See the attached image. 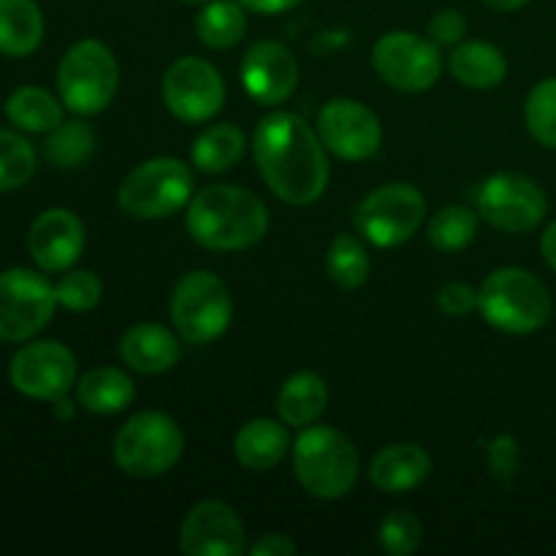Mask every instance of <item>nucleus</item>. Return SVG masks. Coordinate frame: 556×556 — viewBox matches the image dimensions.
<instances>
[{
	"label": "nucleus",
	"mask_w": 556,
	"mask_h": 556,
	"mask_svg": "<svg viewBox=\"0 0 556 556\" xmlns=\"http://www.w3.org/2000/svg\"><path fill=\"white\" fill-rule=\"evenodd\" d=\"M253 157L266 188L291 206H309L329 188V157L318 130L299 114H266L253 134Z\"/></svg>",
	"instance_id": "f257e3e1"
},
{
	"label": "nucleus",
	"mask_w": 556,
	"mask_h": 556,
	"mask_svg": "<svg viewBox=\"0 0 556 556\" xmlns=\"http://www.w3.org/2000/svg\"><path fill=\"white\" fill-rule=\"evenodd\" d=\"M185 228L195 244L215 253L250 250L269 231L264 201L239 185H210L185 206Z\"/></svg>",
	"instance_id": "f03ea898"
},
{
	"label": "nucleus",
	"mask_w": 556,
	"mask_h": 556,
	"mask_svg": "<svg viewBox=\"0 0 556 556\" xmlns=\"http://www.w3.org/2000/svg\"><path fill=\"white\" fill-rule=\"evenodd\" d=\"M293 476L315 500L334 503L348 497L358 481L362 459L345 432L334 427H304L291 445Z\"/></svg>",
	"instance_id": "7ed1b4c3"
},
{
	"label": "nucleus",
	"mask_w": 556,
	"mask_h": 556,
	"mask_svg": "<svg viewBox=\"0 0 556 556\" xmlns=\"http://www.w3.org/2000/svg\"><path fill=\"white\" fill-rule=\"evenodd\" d=\"M478 309L492 329L505 334H535L552 318L546 282L519 266L494 269L478 288Z\"/></svg>",
	"instance_id": "20e7f679"
},
{
	"label": "nucleus",
	"mask_w": 556,
	"mask_h": 556,
	"mask_svg": "<svg viewBox=\"0 0 556 556\" xmlns=\"http://www.w3.org/2000/svg\"><path fill=\"white\" fill-rule=\"evenodd\" d=\"M185 451V434L172 416L161 410H141L117 429L112 443L114 465L130 478L166 476Z\"/></svg>",
	"instance_id": "39448f33"
},
{
	"label": "nucleus",
	"mask_w": 556,
	"mask_h": 556,
	"mask_svg": "<svg viewBox=\"0 0 556 556\" xmlns=\"http://www.w3.org/2000/svg\"><path fill=\"white\" fill-rule=\"evenodd\" d=\"M119 90V65L98 38H81L58 65V92L68 112L79 117L101 114Z\"/></svg>",
	"instance_id": "423d86ee"
},
{
	"label": "nucleus",
	"mask_w": 556,
	"mask_h": 556,
	"mask_svg": "<svg viewBox=\"0 0 556 556\" xmlns=\"http://www.w3.org/2000/svg\"><path fill=\"white\" fill-rule=\"evenodd\" d=\"M193 199V172L179 157H150L125 174L117 188L119 210L136 220H161Z\"/></svg>",
	"instance_id": "0eeeda50"
},
{
	"label": "nucleus",
	"mask_w": 556,
	"mask_h": 556,
	"mask_svg": "<svg viewBox=\"0 0 556 556\" xmlns=\"http://www.w3.org/2000/svg\"><path fill=\"white\" fill-rule=\"evenodd\" d=\"M168 313L179 340L190 345H210L231 326L233 299L226 282L212 271H188L174 286Z\"/></svg>",
	"instance_id": "6e6552de"
},
{
	"label": "nucleus",
	"mask_w": 556,
	"mask_h": 556,
	"mask_svg": "<svg viewBox=\"0 0 556 556\" xmlns=\"http://www.w3.org/2000/svg\"><path fill=\"white\" fill-rule=\"evenodd\" d=\"M427 220V199L410 182L375 188L356 206V228L375 248H400L410 242Z\"/></svg>",
	"instance_id": "1a4fd4ad"
},
{
	"label": "nucleus",
	"mask_w": 556,
	"mask_h": 556,
	"mask_svg": "<svg viewBox=\"0 0 556 556\" xmlns=\"http://www.w3.org/2000/svg\"><path fill=\"white\" fill-rule=\"evenodd\" d=\"M58 309V293L33 269L0 271V342L22 345L41 334Z\"/></svg>",
	"instance_id": "9d476101"
},
{
	"label": "nucleus",
	"mask_w": 556,
	"mask_h": 556,
	"mask_svg": "<svg viewBox=\"0 0 556 556\" xmlns=\"http://www.w3.org/2000/svg\"><path fill=\"white\" fill-rule=\"evenodd\" d=\"M476 206L481 220L503 233L535 231L548 210L541 185L510 172L483 179L476 193Z\"/></svg>",
	"instance_id": "9b49d317"
},
{
	"label": "nucleus",
	"mask_w": 556,
	"mask_h": 556,
	"mask_svg": "<svg viewBox=\"0 0 556 556\" xmlns=\"http://www.w3.org/2000/svg\"><path fill=\"white\" fill-rule=\"evenodd\" d=\"M163 103L179 123H210L226 103V81L204 58H179L163 74Z\"/></svg>",
	"instance_id": "f8f14e48"
},
{
	"label": "nucleus",
	"mask_w": 556,
	"mask_h": 556,
	"mask_svg": "<svg viewBox=\"0 0 556 556\" xmlns=\"http://www.w3.org/2000/svg\"><path fill=\"white\" fill-rule=\"evenodd\" d=\"M372 65L386 85L402 92H424L438 85L443 58L432 38L391 30L372 47Z\"/></svg>",
	"instance_id": "ddd939ff"
},
{
	"label": "nucleus",
	"mask_w": 556,
	"mask_h": 556,
	"mask_svg": "<svg viewBox=\"0 0 556 556\" xmlns=\"http://www.w3.org/2000/svg\"><path fill=\"white\" fill-rule=\"evenodd\" d=\"M9 380L22 396L54 402L68 394L79 380L76 356L54 340L25 342L9 364Z\"/></svg>",
	"instance_id": "4468645a"
},
{
	"label": "nucleus",
	"mask_w": 556,
	"mask_h": 556,
	"mask_svg": "<svg viewBox=\"0 0 556 556\" xmlns=\"http://www.w3.org/2000/svg\"><path fill=\"white\" fill-rule=\"evenodd\" d=\"M318 136L340 161H367L383 144L378 114L353 98H331L318 112Z\"/></svg>",
	"instance_id": "2eb2a0df"
},
{
	"label": "nucleus",
	"mask_w": 556,
	"mask_h": 556,
	"mask_svg": "<svg viewBox=\"0 0 556 556\" xmlns=\"http://www.w3.org/2000/svg\"><path fill=\"white\" fill-rule=\"evenodd\" d=\"M244 538L239 514L220 500L195 503L179 527V548L188 556H239L248 552Z\"/></svg>",
	"instance_id": "dca6fc26"
},
{
	"label": "nucleus",
	"mask_w": 556,
	"mask_h": 556,
	"mask_svg": "<svg viewBox=\"0 0 556 556\" xmlns=\"http://www.w3.org/2000/svg\"><path fill=\"white\" fill-rule=\"evenodd\" d=\"M242 87L261 106H280L299 87V60L286 43L258 41L242 60Z\"/></svg>",
	"instance_id": "f3484780"
},
{
	"label": "nucleus",
	"mask_w": 556,
	"mask_h": 556,
	"mask_svg": "<svg viewBox=\"0 0 556 556\" xmlns=\"http://www.w3.org/2000/svg\"><path fill=\"white\" fill-rule=\"evenodd\" d=\"M27 250L43 271H68L85 250V223L71 210L41 212L27 231Z\"/></svg>",
	"instance_id": "a211bd4d"
},
{
	"label": "nucleus",
	"mask_w": 556,
	"mask_h": 556,
	"mask_svg": "<svg viewBox=\"0 0 556 556\" xmlns=\"http://www.w3.org/2000/svg\"><path fill=\"white\" fill-rule=\"evenodd\" d=\"M432 476V456L418 443H394L369 462V481L383 494H405Z\"/></svg>",
	"instance_id": "6ab92c4d"
},
{
	"label": "nucleus",
	"mask_w": 556,
	"mask_h": 556,
	"mask_svg": "<svg viewBox=\"0 0 556 556\" xmlns=\"http://www.w3.org/2000/svg\"><path fill=\"white\" fill-rule=\"evenodd\" d=\"M177 337L161 324H136L119 337V358L139 375H163L177 367L182 353Z\"/></svg>",
	"instance_id": "aec40b11"
},
{
	"label": "nucleus",
	"mask_w": 556,
	"mask_h": 556,
	"mask_svg": "<svg viewBox=\"0 0 556 556\" xmlns=\"http://www.w3.org/2000/svg\"><path fill=\"white\" fill-rule=\"evenodd\" d=\"M291 438L280 421L271 418H253L244 424L233 438V456L242 467L253 472L275 470L291 451Z\"/></svg>",
	"instance_id": "412c9836"
},
{
	"label": "nucleus",
	"mask_w": 556,
	"mask_h": 556,
	"mask_svg": "<svg viewBox=\"0 0 556 556\" xmlns=\"http://www.w3.org/2000/svg\"><path fill=\"white\" fill-rule=\"evenodd\" d=\"M448 71L459 85L472 90H492L503 85L508 74V60L503 49L489 41H459L448 54Z\"/></svg>",
	"instance_id": "4be33fe9"
},
{
	"label": "nucleus",
	"mask_w": 556,
	"mask_h": 556,
	"mask_svg": "<svg viewBox=\"0 0 556 556\" xmlns=\"http://www.w3.org/2000/svg\"><path fill=\"white\" fill-rule=\"evenodd\" d=\"M136 386L128 372L117 367H96L87 369L76 380V402L87 413L96 416H117L134 402Z\"/></svg>",
	"instance_id": "5701e85b"
},
{
	"label": "nucleus",
	"mask_w": 556,
	"mask_h": 556,
	"mask_svg": "<svg viewBox=\"0 0 556 556\" xmlns=\"http://www.w3.org/2000/svg\"><path fill=\"white\" fill-rule=\"evenodd\" d=\"M329 405V389L318 372H296L277 391V416L286 427H313Z\"/></svg>",
	"instance_id": "b1692460"
},
{
	"label": "nucleus",
	"mask_w": 556,
	"mask_h": 556,
	"mask_svg": "<svg viewBox=\"0 0 556 556\" xmlns=\"http://www.w3.org/2000/svg\"><path fill=\"white\" fill-rule=\"evenodd\" d=\"M43 41V14L36 0H0V54L27 58Z\"/></svg>",
	"instance_id": "393cba45"
},
{
	"label": "nucleus",
	"mask_w": 556,
	"mask_h": 556,
	"mask_svg": "<svg viewBox=\"0 0 556 556\" xmlns=\"http://www.w3.org/2000/svg\"><path fill=\"white\" fill-rule=\"evenodd\" d=\"M244 147H248V139L242 128L231 123H217L195 136L190 147V161L204 174H223L242 161Z\"/></svg>",
	"instance_id": "a878e982"
},
{
	"label": "nucleus",
	"mask_w": 556,
	"mask_h": 556,
	"mask_svg": "<svg viewBox=\"0 0 556 556\" xmlns=\"http://www.w3.org/2000/svg\"><path fill=\"white\" fill-rule=\"evenodd\" d=\"M5 117L25 134H49L63 123V103L43 87H16L5 101Z\"/></svg>",
	"instance_id": "bb28decb"
},
{
	"label": "nucleus",
	"mask_w": 556,
	"mask_h": 556,
	"mask_svg": "<svg viewBox=\"0 0 556 556\" xmlns=\"http://www.w3.org/2000/svg\"><path fill=\"white\" fill-rule=\"evenodd\" d=\"M239 0H210L195 16V36L210 49H231L248 33V14Z\"/></svg>",
	"instance_id": "cd10ccee"
},
{
	"label": "nucleus",
	"mask_w": 556,
	"mask_h": 556,
	"mask_svg": "<svg viewBox=\"0 0 556 556\" xmlns=\"http://www.w3.org/2000/svg\"><path fill=\"white\" fill-rule=\"evenodd\" d=\"M96 152V134L81 119H71V123H60L58 128L49 130L47 141H43V155L52 166L58 168H79Z\"/></svg>",
	"instance_id": "c85d7f7f"
},
{
	"label": "nucleus",
	"mask_w": 556,
	"mask_h": 556,
	"mask_svg": "<svg viewBox=\"0 0 556 556\" xmlns=\"http://www.w3.org/2000/svg\"><path fill=\"white\" fill-rule=\"evenodd\" d=\"M478 220L481 215L467 206L459 204H448L443 210H438L429 220L427 228V239L434 250L440 253H462L472 244L478 233Z\"/></svg>",
	"instance_id": "c756f323"
},
{
	"label": "nucleus",
	"mask_w": 556,
	"mask_h": 556,
	"mask_svg": "<svg viewBox=\"0 0 556 556\" xmlns=\"http://www.w3.org/2000/svg\"><path fill=\"white\" fill-rule=\"evenodd\" d=\"M326 271L342 291H358L369 280V253L353 233L331 239L326 253Z\"/></svg>",
	"instance_id": "7c9ffc66"
},
{
	"label": "nucleus",
	"mask_w": 556,
	"mask_h": 556,
	"mask_svg": "<svg viewBox=\"0 0 556 556\" xmlns=\"http://www.w3.org/2000/svg\"><path fill=\"white\" fill-rule=\"evenodd\" d=\"M36 161V150L25 136L0 128V193H11L30 182Z\"/></svg>",
	"instance_id": "2f4dec72"
},
{
	"label": "nucleus",
	"mask_w": 556,
	"mask_h": 556,
	"mask_svg": "<svg viewBox=\"0 0 556 556\" xmlns=\"http://www.w3.org/2000/svg\"><path fill=\"white\" fill-rule=\"evenodd\" d=\"M525 123L538 144L556 150V76L532 87L525 103Z\"/></svg>",
	"instance_id": "473e14b6"
},
{
	"label": "nucleus",
	"mask_w": 556,
	"mask_h": 556,
	"mask_svg": "<svg viewBox=\"0 0 556 556\" xmlns=\"http://www.w3.org/2000/svg\"><path fill=\"white\" fill-rule=\"evenodd\" d=\"M54 293H58L60 307H65L68 313H90L101 304L103 282L90 269H68L54 286Z\"/></svg>",
	"instance_id": "72a5a7b5"
},
{
	"label": "nucleus",
	"mask_w": 556,
	"mask_h": 556,
	"mask_svg": "<svg viewBox=\"0 0 556 556\" xmlns=\"http://www.w3.org/2000/svg\"><path fill=\"white\" fill-rule=\"evenodd\" d=\"M380 548L389 556H410L421 548L424 527L410 510H391L378 530Z\"/></svg>",
	"instance_id": "f704fd0d"
},
{
	"label": "nucleus",
	"mask_w": 556,
	"mask_h": 556,
	"mask_svg": "<svg viewBox=\"0 0 556 556\" xmlns=\"http://www.w3.org/2000/svg\"><path fill=\"white\" fill-rule=\"evenodd\" d=\"M486 465L489 472H492L494 481L500 483H510L519 472L521 465V454H519V443H516L514 434H500L489 443L486 448Z\"/></svg>",
	"instance_id": "c9c22d12"
},
{
	"label": "nucleus",
	"mask_w": 556,
	"mask_h": 556,
	"mask_svg": "<svg viewBox=\"0 0 556 556\" xmlns=\"http://www.w3.org/2000/svg\"><path fill=\"white\" fill-rule=\"evenodd\" d=\"M438 307L451 318H467L472 309H478V291L470 282H445L438 293Z\"/></svg>",
	"instance_id": "e433bc0d"
},
{
	"label": "nucleus",
	"mask_w": 556,
	"mask_h": 556,
	"mask_svg": "<svg viewBox=\"0 0 556 556\" xmlns=\"http://www.w3.org/2000/svg\"><path fill=\"white\" fill-rule=\"evenodd\" d=\"M427 33L438 47H456V43L465 41L467 36L465 14L456 9L440 11V14H434L432 20H429Z\"/></svg>",
	"instance_id": "4c0bfd02"
},
{
	"label": "nucleus",
	"mask_w": 556,
	"mask_h": 556,
	"mask_svg": "<svg viewBox=\"0 0 556 556\" xmlns=\"http://www.w3.org/2000/svg\"><path fill=\"white\" fill-rule=\"evenodd\" d=\"M250 556H293L296 554V543L282 532H266L261 535L253 546L248 548Z\"/></svg>",
	"instance_id": "58836bf2"
},
{
	"label": "nucleus",
	"mask_w": 556,
	"mask_h": 556,
	"mask_svg": "<svg viewBox=\"0 0 556 556\" xmlns=\"http://www.w3.org/2000/svg\"><path fill=\"white\" fill-rule=\"evenodd\" d=\"M239 3L244 5L248 11H253V14H282V11H291L296 9L302 0H239Z\"/></svg>",
	"instance_id": "ea45409f"
},
{
	"label": "nucleus",
	"mask_w": 556,
	"mask_h": 556,
	"mask_svg": "<svg viewBox=\"0 0 556 556\" xmlns=\"http://www.w3.org/2000/svg\"><path fill=\"white\" fill-rule=\"evenodd\" d=\"M541 250H543V258H546V264L556 271V220L546 228V233H543Z\"/></svg>",
	"instance_id": "a19ab883"
},
{
	"label": "nucleus",
	"mask_w": 556,
	"mask_h": 556,
	"mask_svg": "<svg viewBox=\"0 0 556 556\" xmlns=\"http://www.w3.org/2000/svg\"><path fill=\"white\" fill-rule=\"evenodd\" d=\"M76 405H79V402H76ZM76 405L68 400V394H65V396H60V400L52 402V410L60 421H71V418L76 416Z\"/></svg>",
	"instance_id": "79ce46f5"
},
{
	"label": "nucleus",
	"mask_w": 556,
	"mask_h": 556,
	"mask_svg": "<svg viewBox=\"0 0 556 556\" xmlns=\"http://www.w3.org/2000/svg\"><path fill=\"white\" fill-rule=\"evenodd\" d=\"M481 3L486 5V9H492V11H503V14H510V11L525 9L530 0H481Z\"/></svg>",
	"instance_id": "37998d69"
},
{
	"label": "nucleus",
	"mask_w": 556,
	"mask_h": 556,
	"mask_svg": "<svg viewBox=\"0 0 556 556\" xmlns=\"http://www.w3.org/2000/svg\"><path fill=\"white\" fill-rule=\"evenodd\" d=\"M182 3H188V5H204V3H210V0H182Z\"/></svg>",
	"instance_id": "c03bdc74"
}]
</instances>
